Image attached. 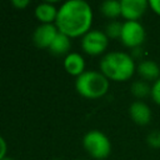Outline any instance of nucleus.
Here are the masks:
<instances>
[{
    "label": "nucleus",
    "instance_id": "nucleus-1",
    "mask_svg": "<svg viewBox=\"0 0 160 160\" xmlns=\"http://www.w3.org/2000/svg\"><path fill=\"white\" fill-rule=\"evenodd\" d=\"M92 24L91 6L84 0L65 1L58 9L55 25L58 30L69 38L85 35Z\"/></svg>",
    "mask_w": 160,
    "mask_h": 160
},
{
    "label": "nucleus",
    "instance_id": "nucleus-2",
    "mask_svg": "<svg viewBox=\"0 0 160 160\" xmlns=\"http://www.w3.org/2000/svg\"><path fill=\"white\" fill-rule=\"evenodd\" d=\"M135 69V60L132 56L122 51H110L100 60V70L109 80H129L134 75Z\"/></svg>",
    "mask_w": 160,
    "mask_h": 160
},
{
    "label": "nucleus",
    "instance_id": "nucleus-3",
    "mask_svg": "<svg viewBox=\"0 0 160 160\" xmlns=\"http://www.w3.org/2000/svg\"><path fill=\"white\" fill-rule=\"evenodd\" d=\"M75 89L84 98L98 99L108 92L109 79L101 71L88 70L76 78Z\"/></svg>",
    "mask_w": 160,
    "mask_h": 160
},
{
    "label": "nucleus",
    "instance_id": "nucleus-4",
    "mask_svg": "<svg viewBox=\"0 0 160 160\" xmlns=\"http://www.w3.org/2000/svg\"><path fill=\"white\" fill-rule=\"evenodd\" d=\"M82 146L94 159H105L111 151V142L109 138L99 130L88 131L82 138Z\"/></svg>",
    "mask_w": 160,
    "mask_h": 160
},
{
    "label": "nucleus",
    "instance_id": "nucleus-5",
    "mask_svg": "<svg viewBox=\"0 0 160 160\" xmlns=\"http://www.w3.org/2000/svg\"><path fill=\"white\" fill-rule=\"evenodd\" d=\"M145 29L139 21H125L122 22V30L120 40L122 45L130 49H138L145 41Z\"/></svg>",
    "mask_w": 160,
    "mask_h": 160
},
{
    "label": "nucleus",
    "instance_id": "nucleus-6",
    "mask_svg": "<svg viewBox=\"0 0 160 160\" xmlns=\"http://www.w3.org/2000/svg\"><path fill=\"white\" fill-rule=\"evenodd\" d=\"M109 45V38L104 31L89 30L81 39V48L89 55L102 54Z\"/></svg>",
    "mask_w": 160,
    "mask_h": 160
},
{
    "label": "nucleus",
    "instance_id": "nucleus-7",
    "mask_svg": "<svg viewBox=\"0 0 160 160\" xmlns=\"http://www.w3.org/2000/svg\"><path fill=\"white\" fill-rule=\"evenodd\" d=\"M121 16L126 21H138L149 8L146 0H121Z\"/></svg>",
    "mask_w": 160,
    "mask_h": 160
},
{
    "label": "nucleus",
    "instance_id": "nucleus-8",
    "mask_svg": "<svg viewBox=\"0 0 160 160\" xmlns=\"http://www.w3.org/2000/svg\"><path fill=\"white\" fill-rule=\"evenodd\" d=\"M59 30L54 24H40L32 34V41L38 48H50Z\"/></svg>",
    "mask_w": 160,
    "mask_h": 160
},
{
    "label": "nucleus",
    "instance_id": "nucleus-9",
    "mask_svg": "<svg viewBox=\"0 0 160 160\" xmlns=\"http://www.w3.org/2000/svg\"><path fill=\"white\" fill-rule=\"evenodd\" d=\"M131 120L138 125H148L151 120V110L144 101H134L129 108Z\"/></svg>",
    "mask_w": 160,
    "mask_h": 160
},
{
    "label": "nucleus",
    "instance_id": "nucleus-10",
    "mask_svg": "<svg viewBox=\"0 0 160 160\" xmlns=\"http://www.w3.org/2000/svg\"><path fill=\"white\" fill-rule=\"evenodd\" d=\"M65 70L74 76H79L85 71V60L78 52H69L64 59Z\"/></svg>",
    "mask_w": 160,
    "mask_h": 160
},
{
    "label": "nucleus",
    "instance_id": "nucleus-11",
    "mask_svg": "<svg viewBox=\"0 0 160 160\" xmlns=\"http://www.w3.org/2000/svg\"><path fill=\"white\" fill-rule=\"evenodd\" d=\"M138 74L141 76L142 80L146 81H155L160 78V68L152 60H142L136 66Z\"/></svg>",
    "mask_w": 160,
    "mask_h": 160
},
{
    "label": "nucleus",
    "instance_id": "nucleus-12",
    "mask_svg": "<svg viewBox=\"0 0 160 160\" xmlns=\"http://www.w3.org/2000/svg\"><path fill=\"white\" fill-rule=\"evenodd\" d=\"M35 16L39 21H41V24H51L52 21L56 20L58 9L52 2H40L35 8Z\"/></svg>",
    "mask_w": 160,
    "mask_h": 160
},
{
    "label": "nucleus",
    "instance_id": "nucleus-13",
    "mask_svg": "<svg viewBox=\"0 0 160 160\" xmlns=\"http://www.w3.org/2000/svg\"><path fill=\"white\" fill-rule=\"evenodd\" d=\"M70 46H71L70 38L68 35H65V34H62V32L59 31L58 35L55 36L54 41L51 42L49 50L52 54H55V55H64V54L68 55V51H69Z\"/></svg>",
    "mask_w": 160,
    "mask_h": 160
},
{
    "label": "nucleus",
    "instance_id": "nucleus-14",
    "mask_svg": "<svg viewBox=\"0 0 160 160\" xmlns=\"http://www.w3.org/2000/svg\"><path fill=\"white\" fill-rule=\"evenodd\" d=\"M100 11L102 12L104 16L109 19H116L118 16L121 15V2L118 0H106L101 2Z\"/></svg>",
    "mask_w": 160,
    "mask_h": 160
},
{
    "label": "nucleus",
    "instance_id": "nucleus-15",
    "mask_svg": "<svg viewBox=\"0 0 160 160\" xmlns=\"http://www.w3.org/2000/svg\"><path fill=\"white\" fill-rule=\"evenodd\" d=\"M131 94L138 99H144L149 95H151V86L145 80H138L131 84Z\"/></svg>",
    "mask_w": 160,
    "mask_h": 160
},
{
    "label": "nucleus",
    "instance_id": "nucleus-16",
    "mask_svg": "<svg viewBox=\"0 0 160 160\" xmlns=\"http://www.w3.org/2000/svg\"><path fill=\"white\" fill-rule=\"evenodd\" d=\"M121 30H122V24L120 21H118V20H112V21H110V22L106 24L104 32L110 39H118V38L120 39Z\"/></svg>",
    "mask_w": 160,
    "mask_h": 160
},
{
    "label": "nucleus",
    "instance_id": "nucleus-17",
    "mask_svg": "<svg viewBox=\"0 0 160 160\" xmlns=\"http://www.w3.org/2000/svg\"><path fill=\"white\" fill-rule=\"evenodd\" d=\"M146 142L154 149H160V130H154L146 136Z\"/></svg>",
    "mask_w": 160,
    "mask_h": 160
},
{
    "label": "nucleus",
    "instance_id": "nucleus-18",
    "mask_svg": "<svg viewBox=\"0 0 160 160\" xmlns=\"http://www.w3.org/2000/svg\"><path fill=\"white\" fill-rule=\"evenodd\" d=\"M150 96L158 105H160V78L158 80H155L154 84L151 85V95Z\"/></svg>",
    "mask_w": 160,
    "mask_h": 160
},
{
    "label": "nucleus",
    "instance_id": "nucleus-19",
    "mask_svg": "<svg viewBox=\"0 0 160 160\" xmlns=\"http://www.w3.org/2000/svg\"><path fill=\"white\" fill-rule=\"evenodd\" d=\"M149 8L160 16V0H150L149 1Z\"/></svg>",
    "mask_w": 160,
    "mask_h": 160
},
{
    "label": "nucleus",
    "instance_id": "nucleus-20",
    "mask_svg": "<svg viewBox=\"0 0 160 160\" xmlns=\"http://www.w3.org/2000/svg\"><path fill=\"white\" fill-rule=\"evenodd\" d=\"M11 4L18 9H24L30 4V1L29 0H12Z\"/></svg>",
    "mask_w": 160,
    "mask_h": 160
},
{
    "label": "nucleus",
    "instance_id": "nucleus-21",
    "mask_svg": "<svg viewBox=\"0 0 160 160\" xmlns=\"http://www.w3.org/2000/svg\"><path fill=\"white\" fill-rule=\"evenodd\" d=\"M6 154V142L4 140V138L0 135V160H2L5 158Z\"/></svg>",
    "mask_w": 160,
    "mask_h": 160
},
{
    "label": "nucleus",
    "instance_id": "nucleus-22",
    "mask_svg": "<svg viewBox=\"0 0 160 160\" xmlns=\"http://www.w3.org/2000/svg\"><path fill=\"white\" fill-rule=\"evenodd\" d=\"M2 160H15V159H12V158H9V156H5Z\"/></svg>",
    "mask_w": 160,
    "mask_h": 160
},
{
    "label": "nucleus",
    "instance_id": "nucleus-23",
    "mask_svg": "<svg viewBox=\"0 0 160 160\" xmlns=\"http://www.w3.org/2000/svg\"><path fill=\"white\" fill-rule=\"evenodd\" d=\"M54 160H61V159H54Z\"/></svg>",
    "mask_w": 160,
    "mask_h": 160
}]
</instances>
